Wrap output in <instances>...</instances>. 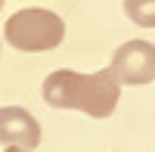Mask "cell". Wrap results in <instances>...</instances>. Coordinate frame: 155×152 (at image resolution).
Here are the masks:
<instances>
[{
	"label": "cell",
	"instance_id": "obj_6",
	"mask_svg": "<svg viewBox=\"0 0 155 152\" xmlns=\"http://www.w3.org/2000/svg\"><path fill=\"white\" fill-rule=\"evenodd\" d=\"M3 152H31V149H16V146H9V149H3Z\"/></svg>",
	"mask_w": 155,
	"mask_h": 152
},
{
	"label": "cell",
	"instance_id": "obj_1",
	"mask_svg": "<svg viewBox=\"0 0 155 152\" xmlns=\"http://www.w3.org/2000/svg\"><path fill=\"white\" fill-rule=\"evenodd\" d=\"M44 99L53 109H78L90 118H109L121 99V84L112 74V68H102L93 74L59 68L47 74Z\"/></svg>",
	"mask_w": 155,
	"mask_h": 152
},
{
	"label": "cell",
	"instance_id": "obj_7",
	"mask_svg": "<svg viewBox=\"0 0 155 152\" xmlns=\"http://www.w3.org/2000/svg\"><path fill=\"white\" fill-rule=\"evenodd\" d=\"M0 9H3V0H0Z\"/></svg>",
	"mask_w": 155,
	"mask_h": 152
},
{
	"label": "cell",
	"instance_id": "obj_4",
	"mask_svg": "<svg viewBox=\"0 0 155 152\" xmlns=\"http://www.w3.org/2000/svg\"><path fill=\"white\" fill-rule=\"evenodd\" d=\"M0 143L16 149H37L41 143V124L22 106H3L0 109Z\"/></svg>",
	"mask_w": 155,
	"mask_h": 152
},
{
	"label": "cell",
	"instance_id": "obj_3",
	"mask_svg": "<svg viewBox=\"0 0 155 152\" xmlns=\"http://www.w3.org/2000/svg\"><path fill=\"white\" fill-rule=\"evenodd\" d=\"M109 68L118 78V84H130V87L152 84L155 81V47L149 41H127L115 50Z\"/></svg>",
	"mask_w": 155,
	"mask_h": 152
},
{
	"label": "cell",
	"instance_id": "obj_5",
	"mask_svg": "<svg viewBox=\"0 0 155 152\" xmlns=\"http://www.w3.org/2000/svg\"><path fill=\"white\" fill-rule=\"evenodd\" d=\"M124 12L143 28H155V0H124Z\"/></svg>",
	"mask_w": 155,
	"mask_h": 152
},
{
	"label": "cell",
	"instance_id": "obj_2",
	"mask_svg": "<svg viewBox=\"0 0 155 152\" xmlns=\"http://www.w3.org/2000/svg\"><path fill=\"white\" fill-rule=\"evenodd\" d=\"M3 37L9 41L12 50H22V53H47V50H56L65 37V22H62L56 12L50 9H19L12 12L3 25Z\"/></svg>",
	"mask_w": 155,
	"mask_h": 152
}]
</instances>
